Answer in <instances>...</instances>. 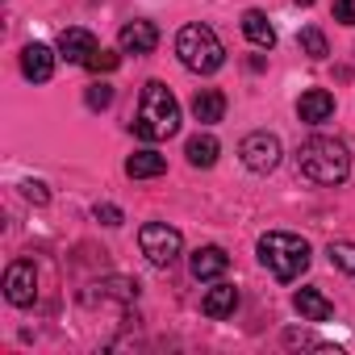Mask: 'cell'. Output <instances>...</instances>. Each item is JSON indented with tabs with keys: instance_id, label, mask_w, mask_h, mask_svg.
<instances>
[{
	"instance_id": "obj_27",
	"label": "cell",
	"mask_w": 355,
	"mask_h": 355,
	"mask_svg": "<svg viewBox=\"0 0 355 355\" xmlns=\"http://www.w3.org/2000/svg\"><path fill=\"white\" fill-rule=\"evenodd\" d=\"M293 5H301V9H309V5H313V0H293Z\"/></svg>"
},
{
	"instance_id": "obj_3",
	"label": "cell",
	"mask_w": 355,
	"mask_h": 355,
	"mask_svg": "<svg viewBox=\"0 0 355 355\" xmlns=\"http://www.w3.org/2000/svg\"><path fill=\"white\" fill-rule=\"evenodd\" d=\"M309 259H313V251H309V243L301 239V234H288V230H268L263 239H259V263L276 276V280H297L305 268H309Z\"/></svg>"
},
{
	"instance_id": "obj_14",
	"label": "cell",
	"mask_w": 355,
	"mask_h": 355,
	"mask_svg": "<svg viewBox=\"0 0 355 355\" xmlns=\"http://www.w3.org/2000/svg\"><path fill=\"white\" fill-rule=\"evenodd\" d=\"M234 309H239V288H234V284H222V280H218V284L201 297V313H205V318H230Z\"/></svg>"
},
{
	"instance_id": "obj_1",
	"label": "cell",
	"mask_w": 355,
	"mask_h": 355,
	"mask_svg": "<svg viewBox=\"0 0 355 355\" xmlns=\"http://www.w3.org/2000/svg\"><path fill=\"white\" fill-rule=\"evenodd\" d=\"M297 171L305 180L330 189V184H343L347 171H351V155H347V142L338 138H326V134H313L309 142H301L297 150Z\"/></svg>"
},
{
	"instance_id": "obj_17",
	"label": "cell",
	"mask_w": 355,
	"mask_h": 355,
	"mask_svg": "<svg viewBox=\"0 0 355 355\" xmlns=\"http://www.w3.org/2000/svg\"><path fill=\"white\" fill-rule=\"evenodd\" d=\"M293 305H297V313H301L305 322H330V318H334V305H330L318 288H297Z\"/></svg>"
},
{
	"instance_id": "obj_4",
	"label": "cell",
	"mask_w": 355,
	"mask_h": 355,
	"mask_svg": "<svg viewBox=\"0 0 355 355\" xmlns=\"http://www.w3.org/2000/svg\"><path fill=\"white\" fill-rule=\"evenodd\" d=\"M175 55H180V63L189 71H197V76H214L226 63V46L209 26H184L175 34Z\"/></svg>"
},
{
	"instance_id": "obj_26",
	"label": "cell",
	"mask_w": 355,
	"mask_h": 355,
	"mask_svg": "<svg viewBox=\"0 0 355 355\" xmlns=\"http://www.w3.org/2000/svg\"><path fill=\"white\" fill-rule=\"evenodd\" d=\"M334 21L355 26V0H334Z\"/></svg>"
},
{
	"instance_id": "obj_23",
	"label": "cell",
	"mask_w": 355,
	"mask_h": 355,
	"mask_svg": "<svg viewBox=\"0 0 355 355\" xmlns=\"http://www.w3.org/2000/svg\"><path fill=\"white\" fill-rule=\"evenodd\" d=\"M84 101H88V109H109V105H113V88H109V84H92V88L84 92Z\"/></svg>"
},
{
	"instance_id": "obj_25",
	"label": "cell",
	"mask_w": 355,
	"mask_h": 355,
	"mask_svg": "<svg viewBox=\"0 0 355 355\" xmlns=\"http://www.w3.org/2000/svg\"><path fill=\"white\" fill-rule=\"evenodd\" d=\"M21 197H26V201H34V205H46V201H51L46 184H38V180H26V184H21Z\"/></svg>"
},
{
	"instance_id": "obj_7",
	"label": "cell",
	"mask_w": 355,
	"mask_h": 355,
	"mask_svg": "<svg viewBox=\"0 0 355 355\" xmlns=\"http://www.w3.org/2000/svg\"><path fill=\"white\" fill-rule=\"evenodd\" d=\"M5 297H9V305H17V309L34 305V297H38V268H34L30 259H17V263L5 268Z\"/></svg>"
},
{
	"instance_id": "obj_10",
	"label": "cell",
	"mask_w": 355,
	"mask_h": 355,
	"mask_svg": "<svg viewBox=\"0 0 355 355\" xmlns=\"http://www.w3.org/2000/svg\"><path fill=\"white\" fill-rule=\"evenodd\" d=\"M21 76L34 80V84H46V80L55 76V51L42 46V42H30V46L21 51Z\"/></svg>"
},
{
	"instance_id": "obj_22",
	"label": "cell",
	"mask_w": 355,
	"mask_h": 355,
	"mask_svg": "<svg viewBox=\"0 0 355 355\" xmlns=\"http://www.w3.org/2000/svg\"><path fill=\"white\" fill-rule=\"evenodd\" d=\"M121 63V55L117 51H105V46H96V55L88 59V71H113Z\"/></svg>"
},
{
	"instance_id": "obj_12",
	"label": "cell",
	"mask_w": 355,
	"mask_h": 355,
	"mask_svg": "<svg viewBox=\"0 0 355 355\" xmlns=\"http://www.w3.org/2000/svg\"><path fill=\"white\" fill-rule=\"evenodd\" d=\"M101 293H84V305H130L138 297V280H125V276H113L105 284H96Z\"/></svg>"
},
{
	"instance_id": "obj_16",
	"label": "cell",
	"mask_w": 355,
	"mask_h": 355,
	"mask_svg": "<svg viewBox=\"0 0 355 355\" xmlns=\"http://www.w3.org/2000/svg\"><path fill=\"white\" fill-rule=\"evenodd\" d=\"M163 171H167V159L159 150H134L125 159V175H130V180H155V175H163Z\"/></svg>"
},
{
	"instance_id": "obj_6",
	"label": "cell",
	"mask_w": 355,
	"mask_h": 355,
	"mask_svg": "<svg viewBox=\"0 0 355 355\" xmlns=\"http://www.w3.org/2000/svg\"><path fill=\"white\" fill-rule=\"evenodd\" d=\"M239 155H243V163L255 171V175H268V171H276L280 167V138L276 134H268V130H255V134H247L243 142H239Z\"/></svg>"
},
{
	"instance_id": "obj_19",
	"label": "cell",
	"mask_w": 355,
	"mask_h": 355,
	"mask_svg": "<svg viewBox=\"0 0 355 355\" xmlns=\"http://www.w3.org/2000/svg\"><path fill=\"white\" fill-rule=\"evenodd\" d=\"M184 155H189V163H193V167H214V163H218V155H222V146H218V138H214V134H193V138L184 142Z\"/></svg>"
},
{
	"instance_id": "obj_20",
	"label": "cell",
	"mask_w": 355,
	"mask_h": 355,
	"mask_svg": "<svg viewBox=\"0 0 355 355\" xmlns=\"http://www.w3.org/2000/svg\"><path fill=\"white\" fill-rule=\"evenodd\" d=\"M297 46H301V55H309V59H326V55H330L326 34H322L318 26H305V30L297 34Z\"/></svg>"
},
{
	"instance_id": "obj_9",
	"label": "cell",
	"mask_w": 355,
	"mask_h": 355,
	"mask_svg": "<svg viewBox=\"0 0 355 355\" xmlns=\"http://www.w3.org/2000/svg\"><path fill=\"white\" fill-rule=\"evenodd\" d=\"M117 42H121L125 55H150L159 46V30H155V21H125Z\"/></svg>"
},
{
	"instance_id": "obj_24",
	"label": "cell",
	"mask_w": 355,
	"mask_h": 355,
	"mask_svg": "<svg viewBox=\"0 0 355 355\" xmlns=\"http://www.w3.org/2000/svg\"><path fill=\"white\" fill-rule=\"evenodd\" d=\"M92 218H96L101 226H121V222H125V214H121L117 205H109V201H105V205H96V209H92Z\"/></svg>"
},
{
	"instance_id": "obj_18",
	"label": "cell",
	"mask_w": 355,
	"mask_h": 355,
	"mask_svg": "<svg viewBox=\"0 0 355 355\" xmlns=\"http://www.w3.org/2000/svg\"><path fill=\"white\" fill-rule=\"evenodd\" d=\"M243 34H247V42H255V46H263V51L276 46V30H272L268 13H259V9H247V13H243Z\"/></svg>"
},
{
	"instance_id": "obj_11",
	"label": "cell",
	"mask_w": 355,
	"mask_h": 355,
	"mask_svg": "<svg viewBox=\"0 0 355 355\" xmlns=\"http://www.w3.org/2000/svg\"><path fill=\"white\" fill-rule=\"evenodd\" d=\"M189 268H193L197 280H222L226 268H230V255L222 247H197L193 259H189Z\"/></svg>"
},
{
	"instance_id": "obj_21",
	"label": "cell",
	"mask_w": 355,
	"mask_h": 355,
	"mask_svg": "<svg viewBox=\"0 0 355 355\" xmlns=\"http://www.w3.org/2000/svg\"><path fill=\"white\" fill-rule=\"evenodd\" d=\"M326 255H330V263H334V268H343L347 276H355V243H347V239H334V243L326 247Z\"/></svg>"
},
{
	"instance_id": "obj_13",
	"label": "cell",
	"mask_w": 355,
	"mask_h": 355,
	"mask_svg": "<svg viewBox=\"0 0 355 355\" xmlns=\"http://www.w3.org/2000/svg\"><path fill=\"white\" fill-rule=\"evenodd\" d=\"M297 113H301V121L322 125V121H330V117H334V96H330L326 88H309V92H301Z\"/></svg>"
},
{
	"instance_id": "obj_2",
	"label": "cell",
	"mask_w": 355,
	"mask_h": 355,
	"mask_svg": "<svg viewBox=\"0 0 355 355\" xmlns=\"http://www.w3.org/2000/svg\"><path fill=\"white\" fill-rule=\"evenodd\" d=\"M180 130V105H175L171 88L163 80H150L142 88V101H138V117H134V134L142 142H163Z\"/></svg>"
},
{
	"instance_id": "obj_15",
	"label": "cell",
	"mask_w": 355,
	"mask_h": 355,
	"mask_svg": "<svg viewBox=\"0 0 355 355\" xmlns=\"http://www.w3.org/2000/svg\"><path fill=\"white\" fill-rule=\"evenodd\" d=\"M193 117H197L201 125H218V121L226 117V92H218V88H201V92L193 96Z\"/></svg>"
},
{
	"instance_id": "obj_5",
	"label": "cell",
	"mask_w": 355,
	"mask_h": 355,
	"mask_svg": "<svg viewBox=\"0 0 355 355\" xmlns=\"http://www.w3.org/2000/svg\"><path fill=\"white\" fill-rule=\"evenodd\" d=\"M138 247H142V255L155 268H171L175 259H180V251H184V239H180V230L167 226V222H146L138 230Z\"/></svg>"
},
{
	"instance_id": "obj_8",
	"label": "cell",
	"mask_w": 355,
	"mask_h": 355,
	"mask_svg": "<svg viewBox=\"0 0 355 355\" xmlns=\"http://www.w3.org/2000/svg\"><path fill=\"white\" fill-rule=\"evenodd\" d=\"M96 34H88V30H80V26H71V30H63L59 34V55L67 59V63H80V67H88V59L96 55Z\"/></svg>"
}]
</instances>
